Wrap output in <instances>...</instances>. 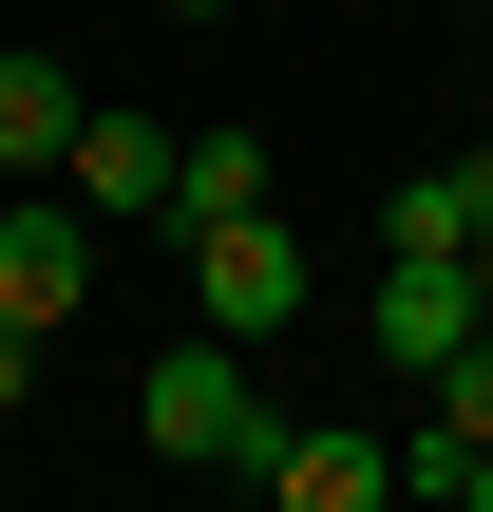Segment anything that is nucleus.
Returning a JSON list of instances; mask_svg holds the SVG:
<instances>
[{"label": "nucleus", "mask_w": 493, "mask_h": 512, "mask_svg": "<svg viewBox=\"0 0 493 512\" xmlns=\"http://www.w3.org/2000/svg\"><path fill=\"white\" fill-rule=\"evenodd\" d=\"M133 437H152V456H190V475H247V437H266V399H247V342H228V323H190V342L133 380Z\"/></svg>", "instance_id": "obj_1"}, {"label": "nucleus", "mask_w": 493, "mask_h": 512, "mask_svg": "<svg viewBox=\"0 0 493 512\" xmlns=\"http://www.w3.org/2000/svg\"><path fill=\"white\" fill-rule=\"evenodd\" d=\"M228 209H266V133H190V152H171V209H152V228H228Z\"/></svg>", "instance_id": "obj_9"}, {"label": "nucleus", "mask_w": 493, "mask_h": 512, "mask_svg": "<svg viewBox=\"0 0 493 512\" xmlns=\"http://www.w3.org/2000/svg\"><path fill=\"white\" fill-rule=\"evenodd\" d=\"M171 19H228V0H171Z\"/></svg>", "instance_id": "obj_11"}, {"label": "nucleus", "mask_w": 493, "mask_h": 512, "mask_svg": "<svg viewBox=\"0 0 493 512\" xmlns=\"http://www.w3.org/2000/svg\"><path fill=\"white\" fill-rule=\"evenodd\" d=\"M361 323H380V361H399V380H437V361H456V342L493 323V285H475V247H399Z\"/></svg>", "instance_id": "obj_4"}, {"label": "nucleus", "mask_w": 493, "mask_h": 512, "mask_svg": "<svg viewBox=\"0 0 493 512\" xmlns=\"http://www.w3.org/2000/svg\"><path fill=\"white\" fill-rule=\"evenodd\" d=\"M76 114H95V95H76L57 57H0V190H19V171H57V152H76Z\"/></svg>", "instance_id": "obj_8"}, {"label": "nucleus", "mask_w": 493, "mask_h": 512, "mask_svg": "<svg viewBox=\"0 0 493 512\" xmlns=\"http://www.w3.org/2000/svg\"><path fill=\"white\" fill-rule=\"evenodd\" d=\"M380 247H493V152H437V171H399Z\"/></svg>", "instance_id": "obj_7"}, {"label": "nucleus", "mask_w": 493, "mask_h": 512, "mask_svg": "<svg viewBox=\"0 0 493 512\" xmlns=\"http://www.w3.org/2000/svg\"><path fill=\"white\" fill-rule=\"evenodd\" d=\"M171 152H190L171 114H76V152H57V190H76L95 228H152V209H171Z\"/></svg>", "instance_id": "obj_6"}, {"label": "nucleus", "mask_w": 493, "mask_h": 512, "mask_svg": "<svg viewBox=\"0 0 493 512\" xmlns=\"http://www.w3.org/2000/svg\"><path fill=\"white\" fill-rule=\"evenodd\" d=\"M19 399H38V323H0V418H19Z\"/></svg>", "instance_id": "obj_10"}, {"label": "nucleus", "mask_w": 493, "mask_h": 512, "mask_svg": "<svg viewBox=\"0 0 493 512\" xmlns=\"http://www.w3.org/2000/svg\"><path fill=\"white\" fill-rule=\"evenodd\" d=\"M247 475H266L285 512H380V494H399V437H361V418H266Z\"/></svg>", "instance_id": "obj_5"}, {"label": "nucleus", "mask_w": 493, "mask_h": 512, "mask_svg": "<svg viewBox=\"0 0 493 512\" xmlns=\"http://www.w3.org/2000/svg\"><path fill=\"white\" fill-rule=\"evenodd\" d=\"M171 247H190V323H228V342L304 323V228L285 209H228V228H171Z\"/></svg>", "instance_id": "obj_2"}, {"label": "nucleus", "mask_w": 493, "mask_h": 512, "mask_svg": "<svg viewBox=\"0 0 493 512\" xmlns=\"http://www.w3.org/2000/svg\"><path fill=\"white\" fill-rule=\"evenodd\" d=\"M76 304H95V209H76V190H0V323L57 342Z\"/></svg>", "instance_id": "obj_3"}]
</instances>
